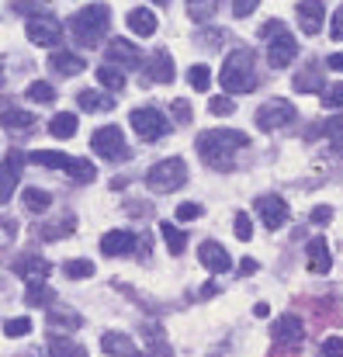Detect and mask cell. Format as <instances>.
<instances>
[{"label":"cell","mask_w":343,"mask_h":357,"mask_svg":"<svg viewBox=\"0 0 343 357\" xmlns=\"http://www.w3.org/2000/svg\"><path fill=\"white\" fill-rule=\"evenodd\" d=\"M246 146H250V139L236 128H208L198 135V156L215 170H232L236 153H243Z\"/></svg>","instance_id":"6da1fadb"},{"label":"cell","mask_w":343,"mask_h":357,"mask_svg":"<svg viewBox=\"0 0 343 357\" xmlns=\"http://www.w3.org/2000/svg\"><path fill=\"white\" fill-rule=\"evenodd\" d=\"M108 24H112L108 3H87V7H80V10L70 17V35H73L77 45L98 49V45L105 42V35H108Z\"/></svg>","instance_id":"7a4b0ae2"},{"label":"cell","mask_w":343,"mask_h":357,"mask_svg":"<svg viewBox=\"0 0 343 357\" xmlns=\"http://www.w3.org/2000/svg\"><path fill=\"white\" fill-rule=\"evenodd\" d=\"M219 84L226 94H250L257 91V66H253V49H232L219 70Z\"/></svg>","instance_id":"3957f363"},{"label":"cell","mask_w":343,"mask_h":357,"mask_svg":"<svg viewBox=\"0 0 343 357\" xmlns=\"http://www.w3.org/2000/svg\"><path fill=\"white\" fill-rule=\"evenodd\" d=\"M188 184V163L181 156H170V160H160L149 167L146 174V188L153 195H170V191H181Z\"/></svg>","instance_id":"277c9868"},{"label":"cell","mask_w":343,"mask_h":357,"mask_svg":"<svg viewBox=\"0 0 343 357\" xmlns=\"http://www.w3.org/2000/svg\"><path fill=\"white\" fill-rule=\"evenodd\" d=\"M128 121H132V132H135L142 142H156L160 135L170 132V121H167V115H163L160 108H135V112L128 115Z\"/></svg>","instance_id":"5b68a950"},{"label":"cell","mask_w":343,"mask_h":357,"mask_svg":"<svg viewBox=\"0 0 343 357\" xmlns=\"http://www.w3.org/2000/svg\"><path fill=\"white\" fill-rule=\"evenodd\" d=\"M295 121V105L284 101V98H270L257 108V128L264 132H277V128H288Z\"/></svg>","instance_id":"8992f818"},{"label":"cell","mask_w":343,"mask_h":357,"mask_svg":"<svg viewBox=\"0 0 343 357\" xmlns=\"http://www.w3.org/2000/svg\"><path fill=\"white\" fill-rule=\"evenodd\" d=\"M91 149H94L101 160H108V163H118V160H125V156H128V146H125V135H121V128H118V125H105V128H98V132L91 135Z\"/></svg>","instance_id":"52a82bcc"},{"label":"cell","mask_w":343,"mask_h":357,"mask_svg":"<svg viewBox=\"0 0 343 357\" xmlns=\"http://www.w3.org/2000/svg\"><path fill=\"white\" fill-rule=\"evenodd\" d=\"M28 42L31 45H42V49H56L63 42V28L52 14H42V17H28Z\"/></svg>","instance_id":"ba28073f"},{"label":"cell","mask_w":343,"mask_h":357,"mask_svg":"<svg viewBox=\"0 0 343 357\" xmlns=\"http://www.w3.org/2000/svg\"><path fill=\"white\" fill-rule=\"evenodd\" d=\"M295 56H298V42H295V35L288 28L267 38V66L270 70H284Z\"/></svg>","instance_id":"9c48e42d"},{"label":"cell","mask_w":343,"mask_h":357,"mask_svg":"<svg viewBox=\"0 0 343 357\" xmlns=\"http://www.w3.org/2000/svg\"><path fill=\"white\" fill-rule=\"evenodd\" d=\"M302 337H305V326H302V319H298L295 312L274 319V326H270V340H274L277 347H298Z\"/></svg>","instance_id":"30bf717a"},{"label":"cell","mask_w":343,"mask_h":357,"mask_svg":"<svg viewBox=\"0 0 343 357\" xmlns=\"http://www.w3.org/2000/svg\"><path fill=\"white\" fill-rule=\"evenodd\" d=\"M105 56H108V63L118 66V70H135V66H142V52H139V45H132V38H112Z\"/></svg>","instance_id":"8fae6325"},{"label":"cell","mask_w":343,"mask_h":357,"mask_svg":"<svg viewBox=\"0 0 343 357\" xmlns=\"http://www.w3.org/2000/svg\"><path fill=\"white\" fill-rule=\"evenodd\" d=\"M257 215H260V222L274 233V229H281V226L288 222V205H284V198H277V195H264V198H257Z\"/></svg>","instance_id":"7c38bea8"},{"label":"cell","mask_w":343,"mask_h":357,"mask_svg":"<svg viewBox=\"0 0 343 357\" xmlns=\"http://www.w3.org/2000/svg\"><path fill=\"white\" fill-rule=\"evenodd\" d=\"M21 163H24L21 153H10V156L0 163V205H7V202L14 198V188H17V181H21Z\"/></svg>","instance_id":"4fadbf2b"},{"label":"cell","mask_w":343,"mask_h":357,"mask_svg":"<svg viewBox=\"0 0 343 357\" xmlns=\"http://www.w3.org/2000/svg\"><path fill=\"white\" fill-rule=\"evenodd\" d=\"M14 271L21 274V281H28V284H38V281H45V278H49L52 264H49L45 257H38V253H28V257L14 260Z\"/></svg>","instance_id":"5bb4252c"},{"label":"cell","mask_w":343,"mask_h":357,"mask_svg":"<svg viewBox=\"0 0 343 357\" xmlns=\"http://www.w3.org/2000/svg\"><path fill=\"white\" fill-rule=\"evenodd\" d=\"M305 264H309L312 274H330L333 257H330V243H326V236L309 239V246H305Z\"/></svg>","instance_id":"9a60e30c"},{"label":"cell","mask_w":343,"mask_h":357,"mask_svg":"<svg viewBox=\"0 0 343 357\" xmlns=\"http://www.w3.org/2000/svg\"><path fill=\"white\" fill-rule=\"evenodd\" d=\"M198 257H201V264H205L212 274H226L229 267H232L226 246H222V243H215V239H205V243L198 246Z\"/></svg>","instance_id":"2e32d148"},{"label":"cell","mask_w":343,"mask_h":357,"mask_svg":"<svg viewBox=\"0 0 343 357\" xmlns=\"http://www.w3.org/2000/svg\"><path fill=\"white\" fill-rule=\"evenodd\" d=\"M323 21H326V3L323 0H302L298 3V24H302L305 35H319Z\"/></svg>","instance_id":"e0dca14e"},{"label":"cell","mask_w":343,"mask_h":357,"mask_svg":"<svg viewBox=\"0 0 343 357\" xmlns=\"http://www.w3.org/2000/svg\"><path fill=\"white\" fill-rule=\"evenodd\" d=\"M101 351L112 354V357H142L139 347H135V340H132L128 333H118V330H112V333L101 337Z\"/></svg>","instance_id":"ac0fdd59"},{"label":"cell","mask_w":343,"mask_h":357,"mask_svg":"<svg viewBox=\"0 0 343 357\" xmlns=\"http://www.w3.org/2000/svg\"><path fill=\"white\" fill-rule=\"evenodd\" d=\"M132 246H135V236L128 229H112V233L101 236V253L105 257H125V253H132Z\"/></svg>","instance_id":"d6986e66"},{"label":"cell","mask_w":343,"mask_h":357,"mask_svg":"<svg viewBox=\"0 0 343 357\" xmlns=\"http://www.w3.org/2000/svg\"><path fill=\"white\" fill-rule=\"evenodd\" d=\"M125 24H128V31H135L139 38H149V35H156V14H153L149 7H135V10H128Z\"/></svg>","instance_id":"ffe728a7"},{"label":"cell","mask_w":343,"mask_h":357,"mask_svg":"<svg viewBox=\"0 0 343 357\" xmlns=\"http://www.w3.org/2000/svg\"><path fill=\"white\" fill-rule=\"evenodd\" d=\"M149 80H156V84H170L174 80V59H170L167 49H156L149 56Z\"/></svg>","instance_id":"44dd1931"},{"label":"cell","mask_w":343,"mask_h":357,"mask_svg":"<svg viewBox=\"0 0 343 357\" xmlns=\"http://www.w3.org/2000/svg\"><path fill=\"white\" fill-rule=\"evenodd\" d=\"M24 160H28V163H35V167H56V170H63V174L73 167V156L56 153V149H35V153H28Z\"/></svg>","instance_id":"7402d4cb"},{"label":"cell","mask_w":343,"mask_h":357,"mask_svg":"<svg viewBox=\"0 0 343 357\" xmlns=\"http://www.w3.org/2000/svg\"><path fill=\"white\" fill-rule=\"evenodd\" d=\"M49 66H52L59 77H77V73H84V66H87V63H84L77 52H63V49H59V52H52Z\"/></svg>","instance_id":"603a6c76"},{"label":"cell","mask_w":343,"mask_h":357,"mask_svg":"<svg viewBox=\"0 0 343 357\" xmlns=\"http://www.w3.org/2000/svg\"><path fill=\"white\" fill-rule=\"evenodd\" d=\"M0 125H3L7 132H24V128L35 125V115H28V112H21V108H14V105H0Z\"/></svg>","instance_id":"cb8c5ba5"},{"label":"cell","mask_w":343,"mask_h":357,"mask_svg":"<svg viewBox=\"0 0 343 357\" xmlns=\"http://www.w3.org/2000/svg\"><path fill=\"white\" fill-rule=\"evenodd\" d=\"M77 105H80V112H112L114 98H108L105 91H80Z\"/></svg>","instance_id":"d4e9b609"},{"label":"cell","mask_w":343,"mask_h":357,"mask_svg":"<svg viewBox=\"0 0 343 357\" xmlns=\"http://www.w3.org/2000/svg\"><path fill=\"white\" fill-rule=\"evenodd\" d=\"M319 87H326V84H323V77H319V66H316V63H309L302 73H295V91L312 94V91H319Z\"/></svg>","instance_id":"484cf974"},{"label":"cell","mask_w":343,"mask_h":357,"mask_svg":"<svg viewBox=\"0 0 343 357\" xmlns=\"http://www.w3.org/2000/svg\"><path fill=\"white\" fill-rule=\"evenodd\" d=\"M21 202H24V208H28V212H35V215L49 212V205H52L49 191H42V188H24V191H21Z\"/></svg>","instance_id":"4316f807"},{"label":"cell","mask_w":343,"mask_h":357,"mask_svg":"<svg viewBox=\"0 0 343 357\" xmlns=\"http://www.w3.org/2000/svg\"><path fill=\"white\" fill-rule=\"evenodd\" d=\"M219 3H222V0H188V17H191L195 24H205V21L215 17Z\"/></svg>","instance_id":"83f0119b"},{"label":"cell","mask_w":343,"mask_h":357,"mask_svg":"<svg viewBox=\"0 0 343 357\" xmlns=\"http://www.w3.org/2000/svg\"><path fill=\"white\" fill-rule=\"evenodd\" d=\"M45 347H49V354L52 357H80L77 340H70V337H63V333H49Z\"/></svg>","instance_id":"f1b7e54d"},{"label":"cell","mask_w":343,"mask_h":357,"mask_svg":"<svg viewBox=\"0 0 343 357\" xmlns=\"http://www.w3.org/2000/svg\"><path fill=\"white\" fill-rule=\"evenodd\" d=\"M77 125H80V119H77V115L63 112V115H56V119L49 121V132H52L56 139H70V135H77Z\"/></svg>","instance_id":"f546056e"},{"label":"cell","mask_w":343,"mask_h":357,"mask_svg":"<svg viewBox=\"0 0 343 357\" xmlns=\"http://www.w3.org/2000/svg\"><path fill=\"white\" fill-rule=\"evenodd\" d=\"M160 236L167 239V250H170V253H184V246H188V233H181L174 222H160Z\"/></svg>","instance_id":"4dcf8cb0"},{"label":"cell","mask_w":343,"mask_h":357,"mask_svg":"<svg viewBox=\"0 0 343 357\" xmlns=\"http://www.w3.org/2000/svg\"><path fill=\"white\" fill-rule=\"evenodd\" d=\"M98 84L108 87V91H121L125 87V73L118 66H112V63H105V66H98Z\"/></svg>","instance_id":"1f68e13d"},{"label":"cell","mask_w":343,"mask_h":357,"mask_svg":"<svg viewBox=\"0 0 343 357\" xmlns=\"http://www.w3.org/2000/svg\"><path fill=\"white\" fill-rule=\"evenodd\" d=\"M28 305H52L56 302V291L45 284V281H38V284H28Z\"/></svg>","instance_id":"d6a6232c"},{"label":"cell","mask_w":343,"mask_h":357,"mask_svg":"<svg viewBox=\"0 0 343 357\" xmlns=\"http://www.w3.org/2000/svg\"><path fill=\"white\" fill-rule=\"evenodd\" d=\"M63 274L70 281H84V278H94V264L91 260H66L63 264Z\"/></svg>","instance_id":"836d02e7"},{"label":"cell","mask_w":343,"mask_h":357,"mask_svg":"<svg viewBox=\"0 0 343 357\" xmlns=\"http://www.w3.org/2000/svg\"><path fill=\"white\" fill-rule=\"evenodd\" d=\"M49 323L52 326H66V330H80L84 326V316L66 312V309H49Z\"/></svg>","instance_id":"e575fe53"},{"label":"cell","mask_w":343,"mask_h":357,"mask_svg":"<svg viewBox=\"0 0 343 357\" xmlns=\"http://www.w3.org/2000/svg\"><path fill=\"white\" fill-rule=\"evenodd\" d=\"M66 174H70L73 181H80V184H91V181L98 177V170H94V163H91V160H77V156H73V167H70Z\"/></svg>","instance_id":"d590c367"},{"label":"cell","mask_w":343,"mask_h":357,"mask_svg":"<svg viewBox=\"0 0 343 357\" xmlns=\"http://www.w3.org/2000/svg\"><path fill=\"white\" fill-rule=\"evenodd\" d=\"M188 84H191L195 91H208V84H212V70H208L205 63L191 66V70H188Z\"/></svg>","instance_id":"8d00e7d4"},{"label":"cell","mask_w":343,"mask_h":357,"mask_svg":"<svg viewBox=\"0 0 343 357\" xmlns=\"http://www.w3.org/2000/svg\"><path fill=\"white\" fill-rule=\"evenodd\" d=\"M28 101H35V105H49V101H56V91H52L45 80H35V84H28Z\"/></svg>","instance_id":"74e56055"},{"label":"cell","mask_w":343,"mask_h":357,"mask_svg":"<svg viewBox=\"0 0 343 357\" xmlns=\"http://www.w3.org/2000/svg\"><path fill=\"white\" fill-rule=\"evenodd\" d=\"M3 333H7L10 340H17V337H28V333H31V319H28V316L7 319V323H3Z\"/></svg>","instance_id":"f35d334b"},{"label":"cell","mask_w":343,"mask_h":357,"mask_svg":"<svg viewBox=\"0 0 343 357\" xmlns=\"http://www.w3.org/2000/svg\"><path fill=\"white\" fill-rule=\"evenodd\" d=\"M14 10H17V14H28V17H42V14H49L45 0H14Z\"/></svg>","instance_id":"ab89813d"},{"label":"cell","mask_w":343,"mask_h":357,"mask_svg":"<svg viewBox=\"0 0 343 357\" xmlns=\"http://www.w3.org/2000/svg\"><path fill=\"white\" fill-rule=\"evenodd\" d=\"M208 112H212V115H232L236 105H232L229 94H215V98H208Z\"/></svg>","instance_id":"60d3db41"},{"label":"cell","mask_w":343,"mask_h":357,"mask_svg":"<svg viewBox=\"0 0 343 357\" xmlns=\"http://www.w3.org/2000/svg\"><path fill=\"white\" fill-rule=\"evenodd\" d=\"M323 105H326V108H343V80L340 84H326V91H323Z\"/></svg>","instance_id":"b9f144b4"},{"label":"cell","mask_w":343,"mask_h":357,"mask_svg":"<svg viewBox=\"0 0 343 357\" xmlns=\"http://www.w3.org/2000/svg\"><path fill=\"white\" fill-rule=\"evenodd\" d=\"M232 233H236V239H243V243L253 236V222H250V215H243V212H239V215H236V222H232Z\"/></svg>","instance_id":"7bdbcfd3"},{"label":"cell","mask_w":343,"mask_h":357,"mask_svg":"<svg viewBox=\"0 0 343 357\" xmlns=\"http://www.w3.org/2000/svg\"><path fill=\"white\" fill-rule=\"evenodd\" d=\"M319 357H343V337H326L319 347Z\"/></svg>","instance_id":"ee69618b"},{"label":"cell","mask_w":343,"mask_h":357,"mask_svg":"<svg viewBox=\"0 0 343 357\" xmlns=\"http://www.w3.org/2000/svg\"><path fill=\"white\" fill-rule=\"evenodd\" d=\"M222 38H226V31H222V28H205V31L198 35V42H201L205 49H212V45H222Z\"/></svg>","instance_id":"f6af8a7d"},{"label":"cell","mask_w":343,"mask_h":357,"mask_svg":"<svg viewBox=\"0 0 343 357\" xmlns=\"http://www.w3.org/2000/svg\"><path fill=\"white\" fill-rule=\"evenodd\" d=\"M177 219H181V222H195V219H201V205H195V202L177 205Z\"/></svg>","instance_id":"bcb514c9"},{"label":"cell","mask_w":343,"mask_h":357,"mask_svg":"<svg viewBox=\"0 0 343 357\" xmlns=\"http://www.w3.org/2000/svg\"><path fill=\"white\" fill-rule=\"evenodd\" d=\"M323 132L330 135V139H337V142H343V115H333V119L323 121Z\"/></svg>","instance_id":"7dc6e473"},{"label":"cell","mask_w":343,"mask_h":357,"mask_svg":"<svg viewBox=\"0 0 343 357\" xmlns=\"http://www.w3.org/2000/svg\"><path fill=\"white\" fill-rule=\"evenodd\" d=\"M170 112H174V119L181 121V125H188V121L195 119V112H191V105H188V101H181V98H177V101L170 105Z\"/></svg>","instance_id":"c3c4849f"},{"label":"cell","mask_w":343,"mask_h":357,"mask_svg":"<svg viewBox=\"0 0 343 357\" xmlns=\"http://www.w3.org/2000/svg\"><path fill=\"white\" fill-rule=\"evenodd\" d=\"M66 233H73V219L56 222V229H42V239H59V236H66Z\"/></svg>","instance_id":"681fc988"},{"label":"cell","mask_w":343,"mask_h":357,"mask_svg":"<svg viewBox=\"0 0 343 357\" xmlns=\"http://www.w3.org/2000/svg\"><path fill=\"white\" fill-rule=\"evenodd\" d=\"M257 3H260V0H232V14H236V17H250V14L257 10Z\"/></svg>","instance_id":"f907efd6"},{"label":"cell","mask_w":343,"mask_h":357,"mask_svg":"<svg viewBox=\"0 0 343 357\" xmlns=\"http://www.w3.org/2000/svg\"><path fill=\"white\" fill-rule=\"evenodd\" d=\"M277 31H284V21H277V17H270V21L260 24V38H264V42H267L270 35H277Z\"/></svg>","instance_id":"816d5d0a"},{"label":"cell","mask_w":343,"mask_h":357,"mask_svg":"<svg viewBox=\"0 0 343 357\" xmlns=\"http://www.w3.org/2000/svg\"><path fill=\"white\" fill-rule=\"evenodd\" d=\"M330 35H333V42H343V3L337 7V14L330 21Z\"/></svg>","instance_id":"f5cc1de1"},{"label":"cell","mask_w":343,"mask_h":357,"mask_svg":"<svg viewBox=\"0 0 343 357\" xmlns=\"http://www.w3.org/2000/svg\"><path fill=\"white\" fill-rule=\"evenodd\" d=\"M330 219H333V208H330V205H316V208H312V222H316V226H326Z\"/></svg>","instance_id":"db71d44e"},{"label":"cell","mask_w":343,"mask_h":357,"mask_svg":"<svg viewBox=\"0 0 343 357\" xmlns=\"http://www.w3.org/2000/svg\"><path fill=\"white\" fill-rule=\"evenodd\" d=\"M326 66H330V70H337V73H343V52H333V56H326Z\"/></svg>","instance_id":"11a10c76"},{"label":"cell","mask_w":343,"mask_h":357,"mask_svg":"<svg viewBox=\"0 0 343 357\" xmlns=\"http://www.w3.org/2000/svg\"><path fill=\"white\" fill-rule=\"evenodd\" d=\"M253 312L264 319V316H270V305H267V302H257V309H253Z\"/></svg>","instance_id":"9f6ffc18"},{"label":"cell","mask_w":343,"mask_h":357,"mask_svg":"<svg viewBox=\"0 0 343 357\" xmlns=\"http://www.w3.org/2000/svg\"><path fill=\"white\" fill-rule=\"evenodd\" d=\"M239 271H243V274H253V271H257V264H253V260H243V264H239Z\"/></svg>","instance_id":"6f0895ef"},{"label":"cell","mask_w":343,"mask_h":357,"mask_svg":"<svg viewBox=\"0 0 343 357\" xmlns=\"http://www.w3.org/2000/svg\"><path fill=\"white\" fill-rule=\"evenodd\" d=\"M0 84H3V63H0Z\"/></svg>","instance_id":"680465c9"},{"label":"cell","mask_w":343,"mask_h":357,"mask_svg":"<svg viewBox=\"0 0 343 357\" xmlns=\"http://www.w3.org/2000/svg\"><path fill=\"white\" fill-rule=\"evenodd\" d=\"M149 3H167V0H149Z\"/></svg>","instance_id":"91938a15"}]
</instances>
